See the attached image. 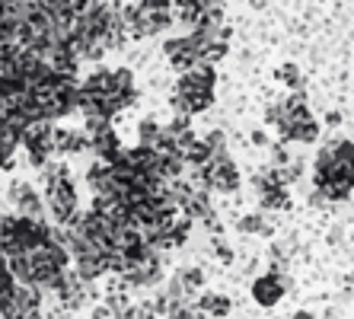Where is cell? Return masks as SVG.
Returning <instances> with one entry per match:
<instances>
[{"label": "cell", "mask_w": 354, "mask_h": 319, "mask_svg": "<svg viewBox=\"0 0 354 319\" xmlns=\"http://www.w3.org/2000/svg\"><path fill=\"white\" fill-rule=\"evenodd\" d=\"M211 253H214L221 262H233V253H230V246H227V239H223V233L221 237H211Z\"/></svg>", "instance_id": "20"}, {"label": "cell", "mask_w": 354, "mask_h": 319, "mask_svg": "<svg viewBox=\"0 0 354 319\" xmlns=\"http://www.w3.org/2000/svg\"><path fill=\"white\" fill-rule=\"evenodd\" d=\"M195 310L211 319H227L233 310V300L227 294H217V291H201L195 297Z\"/></svg>", "instance_id": "14"}, {"label": "cell", "mask_w": 354, "mask_h": 319, "mask_svg": "<svg viewBox=\"0 0 354 319\" xmlns=\"http://www.w3.org/2000/svg\"><path fill=\"white\" fill-rule=\"evenodd\" d=\"M278 134H281V144H313L319 138V122L313 118V112H294V115H284L278 125Z\"/></svg>", "instance_id": "6"}, {"label": "cell", "mask_w": 354, "mask_h": 319, "mask_svg": "<svg viewBox=\"0 0 354 319\" xmlns=\"http://www.w3.org/2000/svg\"><path fill=\"white\" fill-rule=\"evenodd\" d=\"M90 150V138L80 128H67V125H55L51 128V154H86Z\"/></svg>", "instance_id": "13"}, {"label": "cell", "mask_w": 354, "mask_h": 319, "mask_svg": "<svg viewBox=\"0 0 354 319\" xmlns=\"http://www.w3.org/2000/svg\"><path fill=\"white\" fill-rule=\"evenodd\" d=\"M90 319H118V313L112 307H106V303H99V307H93Z\"/></svg>", "instance_id": "21"}, {"label": "cell", "mask_w": 354, "mask_h": 319, "mask_svg": "<svg viewBox=\"0 0 354 319\" xmlns=\"http://www.w3.org/2000/svg\"><path fill=\"white\" fill-rule=\"evenodd\" d=\"M214 102V71L205 64L192 67L189 74H182L173 90V109L179 115L205 112Z\"/></svg>", "instance_id": "3"}, {"label": "cell", "mask_w": 354, "mask_h": 319, "mask_svg": "<svg viewBox=\"0 0 354 319\" xmlns=\"http://www.w3.org/2000/svg\"><path fill=\"white\" fill-rule=\"evenodd\" d=\"M290 319H316V316H313V313H306V310H297Z\"/></svg>", "instance_id": "24"}, {"label": "cell", "mask_w": 354, "mask_h": 319, "mask_svg": "<svg viewBox=\"0 0 354 319\" xmlns=\"http://www.w3.org/2000/svg\"><path fill=\"white\" fill-rule=\"evenodd\" d=\"M205 291V271L201 268H179L169 275L163 294L169 303H195V297Z\"/></svg>", "instance_id": "8"}, {"label": "cell", "mask_w": 354, "mask_h": 319, "mask_svg": "<svg viewBox=\"0 0 354 319\" xmlns=\"http://www.w3.org/2000/svg\"><path fill=\"white\" fill-rule=\"evenodd\" d=\"M7 198H10V205L17 208L19 217H39V221L45 217V201H41V195L29 185V182L17 179L13 185H10Z\"/></svg>", "instance_id": "11"}, {"label": "cell", "mask_w": 354, "mask_h": 319, "mask_svg": "<svg viewBox=\"0 0 354 319\" xmlns=\"http://www.w3.org/2000/svg\"><path fill=\"white\" fill-rule=\"evenodd\" d=\"M326 122H329L332 128H338V125H342V115H338V112H329V115H326Z\"/></svg>", "instance_id": "22"}, {"label": "cell", "mask_w": 354, "mask_h": 319, "mask_svg": "<svg viewBox=\"0 0 354 319\" xmlns=\"http://www.w3.org/2000/svg\"><path fill=\"white\" fill-rule=\"evenodd\" d=\"M163 51H166V57L173 61L176 71H182V74H189L192 67L201 64V61H198V42L192 33L182 35V39H169L163 45Z\"/></svg>", "instance_id": "12"}, {"label": "cell", "mask_w": 354, "mask_h": 319, "mask_svg": "<svg viewBox=\"0 0 354 319\" xmlns=\"http://www.w3.org/2000/svg\"><path fill=\"white\" fill-rule=\"evenodd\" d=\"M252 144H262V147H265V144H268V138H265V131H252Z\"/></svg>", "instance_id": "23"}, {"label": "cell", "mask_w": 354, "mask_h": 319, "mask_svg": "<svg viewBox=\"0 0 354 319\" xmlns=\"http://www.w3.org/2000/svg\"><path fill=\"white\" fill-rule=\"evenodd\" d=\"M288 205H290L288 185H274V188L259 192V208H262V211H281V208H288Z\"/></svg>", "instance_id": "16"}, {"label": "cell", "mask_w": 354, "mask_h": 319, "mask_svg": "<svg viewBox=\"0 0 354 319\" xmlns=\"http://www.w3.org/2000/svg\"><path fill=\"white\" fill-rule=\"evenodd\" d=\"M163 319H205V316L195 310V303H169Z\"/></svg>", "instance_id": "18"}, {"label": "cell", "mask_w": 354, "mask_h": 319, "mask_svg": "<svg viewBox=\"0 0 354 319\" xmlns=\"http://www.w3.org/2000/svg\"><path fill=\"white\" fill-rule=\"evenodd\" d=\"M41 182H45V208H48L55 227H67L80 214L77 185L71 170L64 163H58V160H48L41 166Z\"/></svg>", "instance_id": "2"}, {"label": "cell", "mask_w": 354, "mask_h": 319, "mask_svg": "<svg viewBox=\"0 0 354 319\" xmlns=\"http://www.w3.org/2000/svg\"><path fill=\"white\" fill-rule=\"evenodd\" d=\"M51 128H55L51 122H35V125H29L26 134L19 138V147H26L29 163H32L35 170H41L48 160H55V154H51Z\"/></svg>", "instance_id": "9"}, {"label": "cell", "mask_w": 354, "mask_h": 319, "mask_svg": "<svg viewBox=\"0 0 354 319\" xmlns=\"http://www.w3.org/2000/svg\"><path fill=\"white\" fill-rule=\"evenodd\" d=\"M201 176H205L207 188L211 192H223V195H230L239 188V170L233 163L230 154H221V156H211L205 166H201Z\"/></svg>", "instance_id": "5"}, {"label": "cell", "mask_w": 354, "mask_h": 319, "mask_svg": "<svg viewBox=\"0 0 354 319\" xmlns=\"http://www.w3.org/2000/svg\"><path fill=\"white\" fill-rule=\"evenodd\" d=\"M354 192V144L351 140H326L313 160V205H335Z\"/></svg>", "instance_id": "1"}, {"label": "cell", "mask_w": 354, "mask_h": 319, "mask_svg": "<svg viewBox=\"0 0 354 319\" xmlns=\"http://www.w3.org/2000/svg\"><path fill=\"white\" fill-rule=\"evenodd\" d=\"M236 230L239 233H249V237H272L274 233V224L268 221V217H265V214H243V217H239L236 221Z\"/></svg>", "instance_id": "15"}, {"label": "cell", "mask_w": 354, "mask_h": 319, "mask_svg": "<svg viewBox=\"0 0 354 319\" xmlns=\"http://www.w3.org/2000/svg\"><path fill=\"white\" fill-rule=\"evenodd\" d=\"M201 140H205V147H207V154H211V156L227 154V134H223V131H211L207 138H201Z\"/></svg>", "instance_id": "19"}, {"label": "cell", "mask_w": 354, "mask_h": 319, "mask_svg": "<svg viewBox=\"0 0 354 319\" xmlns=\"http://www.w3.org/2000/svg\"><path fill=\"white\" fill-rule=\"evenodd\" d=\"M278 80L297 93V90H304V80H306V77H304V71H300L297 64H284V67L278 71Z\"/></svg>", "instance_id": "17"}, {"label": "cell", "mask_w": 354, "mask_h": 319, "mask_svg": "<svg viewBox=\"0 0 354 319\" xmlns=\"http://www.w3.org/2000/svg\"><path fill=\"white\" fill-rule=\"evenodd\" d=\"M288 284H290L288 271L278 268V265H272L265 275H259V278L252 281V300H256L259 307H274V303L284 297Z\"/></svg>", "instance_id": "10"}, {"label": "cell", "mask_w": 354, "mask_h": 319, "mask_svg": "<svg viewBox=\"0 0 354 319\" xmlns=\"http://www.w3.org/2000/svg\"><path fill=\"white\" fill-rule=\"evenodd\" d=\"M118 278H122L124 287H153L163 281V259L153 249H144L138 259H131L124 265Z\"/></svg>", "instance_id": "4"}, {"label": "cell", "mask_w": 354, "mask_h": 319, "mask_svg": "<svg viewBox=\"0 0 354 319\" xmlns=\"http://www.w3.org/2000/svg\"><path fill=\"white\" fill-rule=\"evenodd\" d=\"M86 138H90V150L96 154V160H102V163H115L118 156L124 154L122 140H118L115 128H112V122H86Z\"/></svg>", "instance_id": "7"}]
</instances>
